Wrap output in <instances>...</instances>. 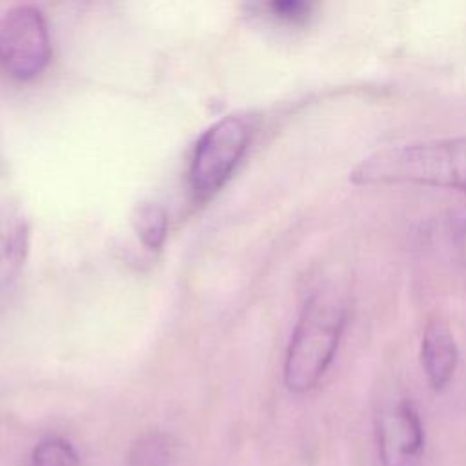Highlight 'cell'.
<instances>
[{
    "mask_svg": "<svg viewBox=\"0 0 466 466\" xmlns=\"http://www.w3.org/2000/svg\"><path fill=\"white\" fill-rule=\"evenodd\" d=\"M355 184H424L466 193V137L382 147L350 173Z\"/></svg>",
    "mask_w": 466,
    "mask_h": 466,
    "instance_id": "cell-1",
    "label": "cell"
},
{
    "mask_svg": "<svg viewBox=\"0 0 466 466\" xmlns=\"http://www.w3.org/2000/svg\"><path fill=\"white\" fill-rule=\"evenodd\" d=\"M346 304L335 288H319L304 302L288 344L284 384L293 393L313 390L337 353Z\"/></svg>",
    "mask_w": 466,
    "mask_h": 466,
    "instance_id": "cell-2",
    "label": "cell"
},
{
    "mask_svg": "<svg viewBox=\"0 0 466 466\" xmlns=\"http://www.w3.org/2000/svg\"><path fill=\"white\" fill-rule=\"evenodd\" d=\"M251 138V124L244 116H224L198 138L189 167L195 197H213L229 178Z\"/></svg>",
    "mask_w": 466,
    "mask_h": 466,
    "instance_id": "cell-3",
    "label": "cell"
},
{
    "mask_svg": "<svg viewBox=\"0 0 466 466\" xmlns=\"http://www.w3.org/2000/svg\"><path fill=\"white\" fill-rule=\"evenodd\" d=\"M51 56L46 20L36 7L18 5L0 18V69L16 80L40 75Z\"/></svg>",
    "mask_w": 466,
    "mask_h": 466,
    "instance_id": "cell-4",
    "label": "cell"
},
{
    "mask_svg": "<svg viewBox=\"0 0 466 466\" xmlns=\"http://www.w3.org/2000/svg\"><path fill=\"white\" fill-rule=\"evenodd\" d=\"M377 453L380 466H420L424 426L410 400H397L377 415Z\"/></svg>",
    "mask_w": 466,
    "mask_h": 466,
    "instance_id": "cell-5",
    "label": "cell"
},
{
    "mask_svg": "<svg viewBox=\"0 0 466 466\" xmlns=\"http://www.w3.org/2000/svg\"><path fill=\"white\" fill-rule=\"evenodd\" d=\"M29 246V222L22 208L0 202V304L15 288Z\"/></svg>",
    "mask_w": 466,
    "mask_h": 466,
    "instance_id": "cell-6",
    "label": "cell"
},
{
    "mask_svg": "<svg viewBox=\"0 0 466 466\" xmlns=\"http://www.w3.org/2000/svg\"><path fill=\"white\" fill-rule=\"evenodd\" d=\"M420 362L430 386L435 391L444 390L457 370L459 348L451 329L442 320H431L422 335Z\"/></svg>",
    "mask_w": 466,
    "mask_h": 466,
    "instance_id": "cell-7",
    "label": "cell"
},
{
    "mask_svg": "<svg viewBox=\"0 0 466 466\" xmlns=\"http://www.w3.org/2000/svg\"><path fill=\"white\" fill-rule=\"evenodd\" d=\"M175 442L162 433L142 437L129 451L127 466H173Z\"/></svg>",
    "mask_w": 466,
    "mask_h": 466,
    "instance_id": "cell-8",
    "label": "cell"
},
{
    "mask_svg": "<svg viewBox=\"0 0 466 466\" xmlns=\"http://www.w3.org/2000/svg\"><path fill=\"white\" fill-rule=\"evenodd\" d=\"M133 228L146 248L158 249L167 233L166 211L155 202H142L133 213Z\"/></svg>",
    "mask_w": 466,
    "mask_h": 466,
    "instance_id": "cell-9",
    "label": "cell"
},
{
    "mask_svg": "<svg viewBox=\"0 0 466 466\" xmlns=\"http://www.w3.org/2000/svg\"><path fill=\"white\" fill-rule=\"evenodd\" d=\"M31 466H80V455L69 441L46 437L33 448Z\"/></svg>",
    "mask_w": 466,
    "mask_h": 466,
    "instance_id": "cell-10",
    "label": "cell"
},
{
    "mask_svg": "<svg viewBox=\"0 0 466 466\" xmlns=\"http://www.w3.org/2000/svg\"><path fill=\"white\" fill-rule=\"evenodd\" d=\"M269 13L286 24H304L313 15V4L300 0H279L268 4Z\"/></svg>",
    "mask_w": 466,
    "mask_h": 466,
    "instance_id": "cell-11",
    "label": "cell"
}]
</instances>
